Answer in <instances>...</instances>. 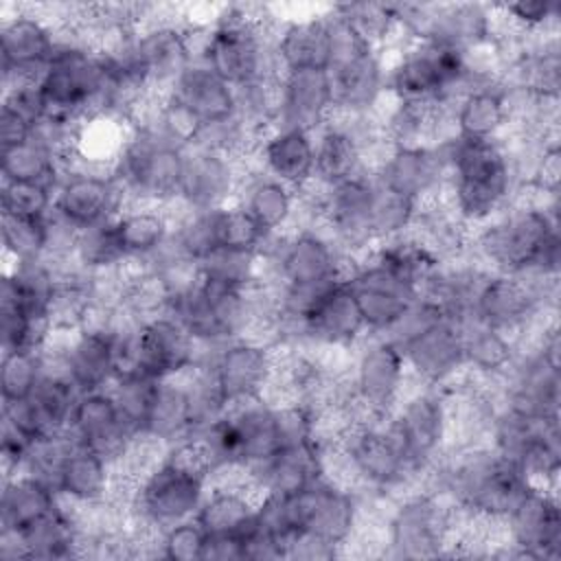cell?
<instances>
[{
	"label": "cell",
	"instance_id": "6da1fadb",
	"mask_svg": "<svg viewBox=\"0 0 561 561\" xmlns=\"http://www.w3.org/2000/svg\"><path fill=\"white\" fill-rule=\"evenodd\" d=\"M469 256L491 272L559 280V195L519 191L513 204L471 228Z\"/></svg>",
	"mask_w": 561,
	"mask_h": 561
},
{
	"label": "cell",
	"instance_id": "7a4b0ae2",
	"mask_svg": "<svg viewBox=\"0 0 561 561\" xmlns=\"http://www.w3.org/2000/svg\"><path fill=\"white\" fill-rule=\"evenodd\" d=\"M425 486L445 495L467 517L502 522L533 482L486 443L447 449L427 471Z\"/></svg>",
	"mask_w": 561,
	"mask_h": 561
},
{
	"label": "cell",
	"instance_id": "3957f363",
	"mask_svg": "<svg viewBox=\"0 0 561 561\" xmlns=\"http://www.w3.org/2000/svg\"><path fill=\"white\" fill-rule=\"evenodd\" d=\"M445 204L467 224L478 226L515 202L519 184L506 142L454 136L443 142Z\"/></svg>",
	"mask_w": 561,
	"mask_h": 561
},
{
	"label": "cell",
	"instance_id": "277c9868",
	"mask_svg": "<svg viewBox=\"0 0 561 561\" xmlns=\"http://www.w3.org/2000/svg\"><path fill=\"white\" fill-rule=\"evenodd\" d=\"M210 467L193 440L173 445L136 484L129 517L136 526L160 533L197 515L208 489Z\"/></svg>",
	"mask_w": 561,
	"mask_h": 561
},
{
	"label": "cell",
	"instance_id": "5b68a950",
	"mask_svg": "<svg viewBox=\"0 0 561 561\" xmlns=\"http://www.w3.org/2000/svg\"><path fill=\"white\" fill-rule=\"evenodd\" d=\"M465 522L445 495L430 486H416L390 500L383 522V557L436 559L449 557L454 539Z\"/></svg>",
	"mask_w": 561,
	"mask_h": 561
},
{
	"label": "cell",
	"instance_id": "8992f818",
	"mask_svg": "<svg viewBox=\"0 0 561 561\" xmlns=\"http://www.w3.org/2000/svg\"><path fill=\"white\" fill-rule=\"evenodd\" d=\"M383 53L388 64L386 85L392 99L449 107L471 85L467 50L432 42H408Z\"/></svg>",
	"mask_w": 561,
	"mask_h": 561
},
{
	"label": "cell",
	"instance_id": "52a82bcc",
	"mask_svg": "<svg viewBox=\"0 0 561 561\" xmlns=\"http://www.w3.org/2000/svg\"><path fill=\"white\" fill-rule=\"evenodd\" d=\"M259 256L263 283L278 287H324L344 280L355 263L322 226L270 234Z\"/></svg>",
	"mask_w": 561,
	"mask_h": 561
},
{
	"label": "cell",
	"instance_id": "ba28073f",
	"mask_svg": "<svg viewBox=\"0 0 561 561\" xmlns=\"http://www.w3.org/2000/svg\"><path fill=\"white\" fill-rule=\"evenodd\" d=\"M184 162L186 149L131 125V134L121 149L112 173L123 186L129 204L169 206L178 199Z\"/></svg>",
	"mask_w": 561,
	"mask_h": 561
},
{
	"label": "cell",
	"instance_id": "9c48e42d",
	"mask_svg": "<svg viewBox=\"0 0 561 561\" xmlns=\"http://www.w3.org/2000/svg\"><path fill=\"white\" fill-rule=\"evenodd\" d=\"M410 469L423 480L449 449V419L445 388L421 386L410 379L403 397L386 419Z\"/></svg>",
	"mask_w": 561,
	"mask_h": 561
},
{
	"label": "cell",
	"instance_id": "30bf717a",
	"mask_svg": "<svg viewBox=\"0 0 561 561\" xmlns=\"http://www.w3.org/2000/svg\"><path fill=\"white\" fill-rule=\"evenodd\" d=\"M280 500L289 541L307 535L346 552L362 522V500L355 489L324 476L291 495H280Z\"/></svg>",
	"mask_w": 561,
	"mask_h": 561
},
{
	"label": "cell",
	"instance_id": "8fae6325",
	"mask_svg": "<svg viewBox=\"0 0 561 561\" xmlns=\"http://www.w3.org/2000/svg\"><path fill=\"white\" fill-rule=\"evenodd\" d=\"M348 379L359 421H386L410 386L403 353L388 335H366L351 351Z\"/></svg>",
	"mask_w": 561,
	"mask_h": 561
},
{
	"label": "cell",
	"instance_id": "7c38bea8",
	"mask_svg": "<svg viewBox=\"0 0 561 561\" xmlns=\"http://www.w3.org/2000/svg\"><path fill=\"white\" fill-rule=\"evenodd\" d=\"M489 445L506 460L517 465L533 484L554 489L561 465L559 421L535 419L500 405Z\"/></svg>",
	"mask_w": 561,
	"mask_h": 561
},
{
	"label": "cell",
	"instance_id": "4fadbf2b",
	"mask_svg": "<svg viewBox=\"0 0 561 561\" xmlns=\"http://www.w3.org/2000/svg\"><path fill=\"white\" fill-rule=\"evenodd\" d=\"M199 346L197 364L210 370L228 408L267 394L278 364V348L272 342L241 335L219 344Z\"/></svg>",
	"mask_w": 561,
	"mask_h": 561
},
{
	"label": "cell",
	"instance_id": "5bb4252c",
	"mask_svg": "<svg viewBox=\"0 0 561 561\" xmlns=\"http://www.w3.org/2000/svg\"><path fill=\"white\" fill-rule=\"evenodd\" d=\"M59 42V28L42 7H15L0 20L2 88L15 81L39 79Z\"/></svg>",
	"mask_w": 561,
	"mask_h": 561
},
{
	"label": "cell",
	"instance_id": "9a60e30c",
	"mask_svg": "<svg viewBox=\"0 0 561 561\" xmlns=\"http://www.w3.org/2000/svg\"><path fill=\"white\" fill-rule=\"evenodd\" d=\"M506 557L561 559V506L554 489L533 484L502 519Z\"/></svg>",
	"mask_w": 561,
	"mask_h": 561
},
{
	"label": "cell",
	"instance_id": "2e32d148",
	"mask_svg": "<svg viewBox=\"0 0 561 561\" xmlns=\"http://www.w3.org/2000/svg\"><path fill=\"white\" fill-rule=\"evenodd\" d=\"M134 46L151 92H167L195 61L184 13L171 7L153 4L149 20L134 35Z\"/></svg>",
	"mask_w": 561,
	"mask_h": 561
},
{
	"label": "cell",
	"instance_id": "e0dca14e",
	"mask_svg": "<svg viewBox=\"0 0 561 561\" xmlns=\"http://www.w3.org/2000/svg\"><path fill=\"white\" fill-rule=\"evenodd\" d=\"M127 204L112 171L88 167H66L53 197V210L77 230L116 219Z\"/></svg>",
	"mask_w": 561,
	"mask_h": 561
},
{
	"label": "cell",
	"instance_id": "ac0fdd59",
	"mask_svg": "<svg viewBox=\"0 0 561 561\" xmlns=\"http://www.w3.org/2000/svg\"><path fill=\"white\" fill-rule=\"evenodd\" d=\"M502 405L522 414L559 421L561 403V368L559 362L546 357L533 342H517V357L500 381Z\"/></svg>",
	"mask_w": 561,
	"mask_h": 561
},
{
	"label": "cell",
	"instance_id": "d6986e66",
	"mask_svg": "<svg viewBox=\"0 0 561 561\" xmlns=\"http://www.w3.org/2000/svg\"><path fill=\"white\" fill-rule=\"evenodd\" d=\"M373 195L375 175L370 171L335 186H324L322 191L318 226H322L353 259H359L375 245L370 232Z\"/></svg>",
	"mask_w": 561,
	"mask_h": 561
},
{
	"label": "cell",
	"instance_id": "ffe728a7",
	"mask_svg": "<svg viewBox=\"0 0 561 561\" xmlns=\"http://www.w3.org/2000/svg\"><path fill=\"white\" fill-rule=\"evenodd\" d=\"M346 283L368 335H388L403 311L421 294L377 263L368 252L355 259Z\"/></svg>",
	"mask_w": 561,
	"mask_h": 561
},
{
	"label": "cell",
	"instance_id": "44dd1931",
	"mask_svg": "<svg viewBox=\"0 0 561 561\" xmlns=\"http://www.w3.org/2000/svg\"><path fill=\"white\" fill-rule=\"evenodd\" d=\"M370 173L416 204L432 202L443 195L447 178L443 145H388Z\"/></svg>",
	"mask_w": 561,
	"mask_h": 561
},
{
	"label": "cell",
	"instance_id": "7402d4cb",
	"mask_svg": "<svg viewBox=\"0 0 561 561\" xmlns=\"http://www.w3.org/2000/svg\"><path fill=\"white\" fill-rule=\"evenodd\" d=\"M410 379L421 386L449 388L458 383L465 370L460 322L443 316L421 333L399 344Z\"/></svg>",
	"mask_w": 561,
	"mask_h": 561
},
{
	"label": "cell",
	"instance_id": "603a6c76",
	"mask_svg": "<svg viewBox=\"0 0 561 561\" xmlns=\"http://www.w3.org/2000/svg\"><path fill=\"white\" fill-rule=\"evenodd\" d=\"M116 331L118 329H112V331L79 329L72 333L50 335L48 342L59 351L66 375L79 388V392L107 390L116 381L118 377Z\"/></svg>",
	"mask_w": 561,
	"mask_h": 561
},
{
	"label": "cell",
	"instance_id": "cb8c5ba5",
	"mask_svg": "<svg viewBox=\"0 0 561 561\" xmlns=\"http://www.w3.org/2000/svg\"><path fill=\"white\" fill-rule=\"evenodd\" d=\"M245 162L191 147L175 204L188 210H215L234 204Z\"/></svg>",
	"mask_w": 561,
	"mask_h": 561
},
{
	"label": "cell",
	"instance_id": "d4e9b609",
	"mask_svg": "<svg viewBox=\"0 0 561 561\" xmlns=\"http://www.w3.org/2000/svg\"><path fill=\"white\" fill-rule=\"evenodd\" d=\"M83 541V526L79 511L66 502L53 513L31 524L18 535L0 533V557L4 561L18 559H79Z\"/></svg>",
	"mask_w": 561,
	"mask_h": 561
},
{
	"label": "cell",
	"instance_id": "484cf974",
	"mask_svg": "<svg viewBox=\"0 0 561 561\" xmlns=\"http://www.w3.org/2000/svg\"><path fill=\"white\" fill-rule=\"evenodd\" d=\"M248 162L283 184L302 191L316 178V134L276 125L259 136Z\"/></svg>",
	"mask_w": 561,
	"mask_h": 561
},
{
	"label": "cell",
	"instance_id": "4316f807",
	"mask_svg": "<svg viewBox=\"0 0 561 561\" xmlns=\"http://www.w3.org/2000/svg\"><path fill=\"white\" fill-rule=\"evenodd\" d=\"M68 434L77 445L99 451L114 465L136 438V434L127 427L110 388L79 394L68 423Z\"/></svg>",
	"mask_w": 561,
	"mask_h": 561
},
{
	"label": "cell",
	"instance_id": "83f0119b",
	"mask_svg": "<svg viewBox=\"0 0 561 561\" xmlns=\"http://www.w3.org/2000/svg\"><path fill=\"white\" fill-rule=\"evenodd\" d=\"M327 449L320 438L278 447L245 476L261 495H291L327 476Z\"/></svg>",
	"mask_w": 561,
	"mask_h": 561
},
{
	"label": "cell",
	"instance_id": "f1b7e54d",
	"mask_svg": "<svg viewBox=\"0 0 561 561\" xmlns=\"http://www.w3.org/2000/svg\"><path fill=\"white\" fill-rule=\"evenodd\" d=\"M280 83L283 96L278 125L316 134L333 118L335 94L329 70H289L283 72Z\"/></svg>",
	"mask_w": 561,
	"mask_h": 561
},
{
	"label": "cell",
	"instance_id": "f546056e",
	"mask_svg": "<svg viewBox=\"0 0 561 561\" xmlns=\"http://www.w3.org/2000/svg\"><path fill=\"white\" fill-rule=\"evenodd\" d=\"M239 204L267 234L287 232L298 224V191L245 162L237 191Z\"/></svg>",
	"mask_w": 561,
	"mask_h": 561
},
{
	"label": "cell",
	"instance_id": "4dcf8cb0",
	"mask_svg": "<svg viewBox=\"0 0 561 561\" xmlns=\"http://www.w3.org/2000/svg\"><path fill=\"white\" fill-rule=\"evenodd\" d=\"M276 57L283 72L289 70H329L331 37L327 7L309 15L278 18L274 33Z\"/></svg>",
	"mask_w": 561,
	"mask_h": 561
},
{
	"label": "cell",
	"instance_id": "1f68e13d",
	"mask_svg": "<svg viewBox=\"0 0 561 561\" xmlns=\"http://www.w3.org/2000/svg\"><path fill=\"white\" fill-rule=\"evenodd\" d=\"M454 134L473 140H500L511 127L506 94L500 81L467 85L451 103Z\"/></svg>",
	"mask_w": 561,
	"mask_h": 561
},
{
	"label": "cell",
	"instance_id": "d6a6232c",
	"mask_svg": "<svg viewBox=\"0 0 561 561\" xmlns=\"http://www.w3.org/2000/svg\"><path fill=\"white\" fill-rule=\"evenodd\" d=\"M112 486L114 462L99 451L75 443L55 482L59 497L70 506L90 508L107 502L112 497Z\"/></svg>",
	"mask_w": 561,
	"mask_h": 561
},
{
	"label": "cell",
	"instance_id": "836d02e7",
	"mask_svg": "<svg viewBox=\"0 0 561 561\" xmlns=\"http://www.w3.org/2000/svg\"><path fill=\"white\" fill-rule=\"evenodd\" d=\"M226 414L232 423L239 445L241 469L245 473L267 460L278 447H283L276 405L265 397L230 405Z\"/></svg>",
	"mask_w": 561,
	"mask_h": 561
},
{
	"label": "cell",
	"instance_id": "e575fe53",
	"mask_svg": "<svg viewBox=\"0 0 561 561\" xmlns=\"http://www.w3.org/2000/svg\"><path fill=\"white\" fill-rule=\"evenodd\" d=\"M167 92L186 105L204 125L226 121L237 114V88L202 61L186 66Z\"/></svg>",
	"mask_w": 561,
	"mask_h": 561
},
{
	"label": "cell",
	"instance_id": "d590c367",
	"mask_svg": "<svg viewBox=\"0 0 561 561\" xmlns=\"http://www.w3.org/2000/svg\"><path fill=\"white\" fill-rule=\"evenodd\" d=\"M460 329L467 375L480 381L500 383L517 357L515 337L476 318L460 322Z\"/></svg>",
	"mask_w": 561,
	"mask_h": 561
},
{
	"label": "cell",
	"instance_id": "8d00e7d4",
	"mask_svg": "<svg viewBox=\"0 0 561 561\" xmlns=\"http://www.w3.org/2000/svg\"><path fill=\"white\" fill-rule=\"evenodd\" d=\"M61 502L64 500L48 482L26 471L7 476L2 478L0 493V533L18 535L53 513Z\"/></svg>",
	"mask_w": 561,
	"mask_h": 561
},
{
	"label": "cell",
	"instance_id": "74e56055",
	"mask_svg": "<svg viewBox=\"0 0 561 561\" xmlns=\"http://www.w3.org/2000/svg\"><path fill=\"white\" fill-rule=\"evenodd\" d=\"M114 226L125 261H147L171 239V204H127L114 219Z\"/></svg>",
	"mask_w": 561,
	"mask_h": 561
},
{
	"label": "cell",
	"instance_id": "f35d334b",
	"mask_svg": "<svg viewBox=\"0 0 561 561\" xmlns=\"http://www.w3.org/2000/svg\"><path fill=\"white\" fill-rule=\"evenodd\" d=\"M142 436H149L164 447L191 440L193 416L182 375L158 381L149 416L142 427Z\"/></svg>",
	"mask_w": 561,
	"mask_h": 561
},
{
	"label": "cell",
	"instance_id": "ab89813d",
	"mask_svg": "<svg viewBox=\"0 0 561 561\" xmlns=\"http://www.w3.org/2000/svg\"><path fill=\"white\" fill-rule=\"evenodd\" d=\"M368 254L397 278L412 285L419 294L443 263V259L412 230L401 237L375 243Z\"/></svg>",
	"mask_w": 561,
	"mask_h": 561
},
{
	"label": "cell",
	"instance_id": "60d3db41",
	"mask_svg": "<svg viewBox=\"0 0 561 561\" xmlns=\"http://www.w3.org/2000/svg\"><path fill=\"white\" fill-rule=\"evenodd\" d=\"M64 158L44 140L31 138L22 145L0 149L2 182L44 184L55 191L64 175Z\"/></svg>",
	"mask_w": 561,
	"mask_h": 561
},
{
	"label": "cell",
	"instance_id": "b9f144b4",
	"mask_svg": "<svg viewBox=\"0 0 561 561\" xmlns=\"http://www.w3.org/2000/svg\"><path fill=\"white\" fill-rule=\"evenodd\" d=\"M280 79L283 75H265L237 88V116L259 136L278 125Z\"/></svg>",
	"mask_w": 561,
	"mask_h": 561
},
{
	"label": "cell",
	"instance_id": "7bdbcfd3",
	"mask_svg": "<svg viewBox=\"0 0 561 561\" xmlns=\"http://www.w3.org/2000/svg\"><path fill=\"white\" fill-rule=\"evenodd\" d=\"M202 280L219 287L248 289L256 283H263L261 256L259 252L217 248L199 263Z\"/></svg>",
	"mask_w": 561,
	"mask_h": 561
},
{
	"label": "cell",
	"instance_id": "ee69618b",
	"mask_svg": "<svg viewBox=\"0 0 561 561\" xmlns=\"http://www.w3.org/2000/svg\"><path fill=\"white\" fill-rule=\"evenodd\" d=\"M70 259L79 270L88 274L121 267L125 263V254L116 234L114 219L79 230Z\"/></svg>",
	"mask_w": 561,
	"mask_h": 561
},
{
	"label": "cell",
	"instance_id": "f6af8a7d",
	"mask_svg": "<svg viewBox=\"0 0 561 561\" xmlns=\"http://www.w3.org/2000/svg\"><path fill=\"white\" fill-rule=\"evenodd\" d=\"M416 215H419L416 202L386 188L375 178V195H373V210H370V232L375 243L410 232L416 221Z\"/></svg>",
	"mask_w": 561,
	"mask_h": 561
},
{
	"label": "cell",
	"instance_id": "bcb514c9",
	"mask_svg": "<svg viewBox=\"0 0 561 561\" xmlns=\"http://www.w3.org/2000/svg\"><path fill=\"white\" fill-rule=\"evenodd\" d=\"M46 217L31 219V217L0 215L2 256H4V261L20 263V261L46 259V245H48Z\"/></svg>",
	"mask_w": 561,
	"mask_h": 561
},
{
	"label": "cell",
	"instance_id": "7dc6e473",
	"mask_svg": "<svg viewBox=\"0 0 561 561\" xmlns=\"http://www.w3.org/2000/svg\"><path fill=\"white\" fill-rule=\"evenodd\" d=\"M44 375L42 351H2L0 399L15 403L28 399Z\"/></svg>",
	"mask_w": 561,
	"mask_h": 561
},
{
	"label": "cell",
	"instance_id": "c3c4849f",
	"mask_svg": "<svg viewBox=\"0 0 561 561\" xmlns=\"http://www.w3.org/2000/svg\"><path fill=\"white\" fill-rule=\"evenodd\" d=\"M158 381L160 379H151V377H145L140 373H127V375L116 377V381L110 386V392H112L127 427L136 436L142 434V427H145V421L149 416V408H151Z\"/></svg>",
	"mask_w": 561,
	"mask_h": 561
},
{
	"label": "cell",
	"instance_id": "681fc988",
	"mask_svg": "<svg viewBox=\"0 0 561 561\" xmlns=\"http://www.w3.org/2000/svg\"><path fill=\"white\" fill-rule=\"evenodd\" d=\"M500 20L522 35L559 33L561 4L559 0H519L495 4Z\"/></svg>",
	"mask_w": 561,
	"mask_h": 561
},
{
	"label": "cell",
	"instance_id": "f907efd6",
	"mask_svg": "<svg viewBox=\"0 0 561 561\" xmlns=\"http://www.w3.org/2000/svg\"><path fill=\"white\" fill-rule=\"evenodd\" d=\"M158 557L169 561H206L208 535L195 517L178 522L156 537Z\"/></svg>",
	"mask_w": 561,
	"mask_h": 561
},
{
	"label": "cell",
	"instance_id": "816d5d0a",
	"mask_svg": "<svg viewBox=\"0 0 561 561\" xmlns=\"http://www.w3.org/2000/svg\"><path fill=\"white\" fill-rule=\"evenodd\" d=\"M267 237L239 204L217 208V248L259 252Z\"/></svg>",
	"mask_w": 561,
	"mask_h": 561
},
{
	"label": "cell",
	"instance_id": "f5cc1de1",
	"mask_svg": "<svg viewBox=\"0 0 561 561\" xmlns=\"http://www.w3.org/2000/svg\"><path fill=\"white\" fill-rule=\"evenodd\" d=\"M55 191L44 184L2 182L0 184V215L39 219L53 210Z\"/></svg>",
	"mask_w": 561,
	"mask_h": 561
},
{
	"label": "cell",
	"instance_id": "db71d44e",
	"mask_svg": "<svg viewBox=\"0 0 561 561\" xmlns=\"http://www.w3.org/2000/svg\"><path fill=\"white\" fill-rule=\"evenodd\" d=\"M35 134L33 123H28L22 114H18L7 103L0 105V149L22 145L31 140Z\"/></svg>",
	"mask_w": 561,
	"mask_h": 561
}]
</instances>
